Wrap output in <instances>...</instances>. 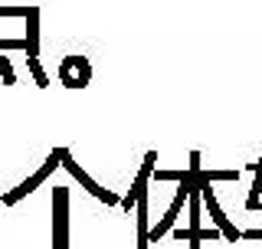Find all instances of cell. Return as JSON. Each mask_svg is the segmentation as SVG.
<instances>
[{
  "label": "cell",
  "mask_w": 262,
  "mask_h": 249,
  "mask_svg": "<svg viewBox=\"0 0 262 249\" xmlns=\"http://www.w3.org/2000/svg\"><path fill=\"white\" fill-rule=\"evenodd\" d=\"M62 154H66V148H53V154L46 157V161H43V168L33 174V177H27L20 187H13L10 194H4V203H7V206H13V203H20L27 194H33V190H36V187H39V184H43V180L49 177V174H53V171L62 164Z\"/></svg>",
  "instance_id": "obj_1"
},
{
  "label": "cell",
  "mask_w": 262,
  "mask_h": 249,
  "mask_svg": "<svg viewBox=\"0 0 262 249\" xmlns=\"http://www.w3.org/2000/svg\"><path fill=\"white\" fill-rule=\"evenodd\" d=\"M53 249H69V190H53Z\"/></svg>",
  "instance_id": "obj_2"
},
{
  "label": "cell",
  "mask_w": 262,
  "mask_h": 249,
  "mask_svg": "<svg viewBox=\"0 0 262 249\" xmlns=\"http://www.w3.org/2000/svg\"><path fill=\"white\" fill-rule=\"evenodd\" d=\"M62 168H66V171H69V174H72V177H76V180H79V184H82V187H85V190H89V194H92V197H95V200H102L105 206H118V203H121V197H118V194H112V190H105L102 184H95V180H92V177H89V174H85V171H82V168H79V164H76V161H72V154H69V148H66V154H62Z\"/></svg>",
  "instance_id": "obj_3"
},
{
  "label": "cell",
  "mask_w": 262,
  "mask_h": 249,
  "mask_svg": "<svg viewBox=\"0 0 262 249\" xmlns=\"http://www.w3.org/2000/svg\"><path fill=\"white\" fill-rule=\"evenodd\" d=\"M154 164H158V151H147L141 171H138L135 184H131V190H128V197H121V210H135L138 200H141V197H147V180L154 177Z\"/></svg>",
  "instance_id": "obj_4"
},
{
  "label": "cell",
  "mask_w": 262,
  "mask_h": 249,
  "mask_svg": "<svg viewBox=\"0 0 262 249\" xmlns=\"http://www.w3.org/2000/svg\"><path fill=\"white\" fill-rule=\"evenodd\" d=\"M27 56H39V10L33 7L27 13Z\"/></svg>",
  "instance_id": "obj_5"
},
{
  "label": "cell",
  "mask_w": 262,
  "mask_h": 249,
  "mask_svg": "<svg viewBox=\"0 0 262 249\" xmlns=\"http://www.w3.org/2000/svg\"><path fill=\"white\" fill-rule=\"evenodd\" d=\"M135 217H138V249L151 246V226H147V197H141L135 206Z\"/></svg>",
  "instance_id": "obj_6"
},
{
  "label": "cell",
  "mask_w": 262,
  "mask_h": 249,
  "mask_svg": "<svg viewBox=\"0 0 262 249\" xmlns=\"http://www.w3.org/2000/svg\"><path fill=\"white\" fill-rule=\"evenodd\" d=\"M66 63L72 66V72H79V89H85L89 86V79H92V66H89V59L85 56H66Z\"/></svg>",
  "instance_id": "obj_7"
},
{
  "label": "cell",
  "mask_w": 262,
  "mask_h": 249,
  "mask_svg": "<svg viewBox=\"0 0 262 249\" xmlns=\"http://www.w3.org/2000/svg\"><path fill=\"white\" fill-rule=\"evenodd\" d=\"M27 66H30V72H33V82H36L39 89H46L49 86V76L43 72V66H39V56H27Z\"/></svg>",
  "instance_id": "obj_8"
},
{
  "label": "cell",
  "mask_w": 262,
  "mask_h": 249,
  "mask_svg": "<svg viewBox=\"0 0 262 249\" xmlns=\"http://www.w3.org/2000/svg\"><path fill=\"white\" fill-rule=\"evenodd\" d=\"M0 79H4V86H13L16 82V72H13V63L7 59V53H0Z\"/></svg>",
  "instance_id": "obj_9"
},
{
  "label": "cell",
  "mask_w": 262,
  "mask_h": 249,
  "mask_svg": "<svg viewBox=\"0 0 262 249\" xmlns=\"http://www.w3.org/2000/svg\"><path fill=\"white\" fill-rule=\"evenodd\" d=\"M203 180H239V171H203Z\"/></svg>",
  "instance_id": "obj_10"
},
{
  "label": "cell",
  "mask_w": 262,
  "mask_h": 249,
  "mask_svg": "<svg viewBox=\"0 0 262 249\" xmlns=\"http://www.w3.org/2000/svg\"><path fill=\"white\" fill-rule=\"evenodd\" d=\"M154 177L158 180H184L187 171H154Z\"/></svg>",
  "instance_id": "obj_11"
},
{
  "label": "cell",
  "mask_w": 262,
  "mask_h": 249,
  "mask_svg": "<svg viewBox=\"0 0 262 249\" xmlns=\"http://www.w3.org/2000/svg\"><path fill=\"white\" fill-rule=\"evenodd\" d=\"M170 233H174L177 239H187V243H190V236H193L190 230H184V226H174V230H170Z\"/></svg>",
  "instance_id": "obj_12"
},
{
  "label": "cell",
  "mask_w": 262,
  "mask_h": 249,
  "mask_svg": "<svg viewBox=\"0 0 262 249\" xmlns=\"http://www.w3.org/2000/svg\"><path fill=\"white\" fill-rule=\"evenodd\" d=\"M243 239H262V226H256V230H246Z\"/></svg>",
  "instance_id": "obj_13"
},
{
  "label": "cell",
  "mask_w": 262,
  "mask_h": 249,
  "mask_svg": "<svg viewBox=\"0 0 262 249\" xmlns=\"http://www.w3.org/2000/svg\"><path fill=\"white\" fill-rule=\"evenodd\" d=\"M200 243H203L200 236H190V249H200Z\"/></svg>",
  "instance_id": "obj_14"
}]
</instances>
